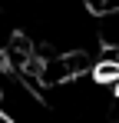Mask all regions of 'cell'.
Listing matches in <instances>:
<instances>
[{
    "label": "cell",
    "instance_id": "6da1fadb",
    "mask_svg": "<svg viewBox=\"0 0 119 123\" xmlns=\"http://www.w3.org/2000/svg\"><path fill=\"white\" fill-rule=\"evenodd\" d=\"M13 77V63H10V47L3 43V37H0V86Z\"/></svg>",
    "mask_w": 119,
    "mask_h": 123
}]
</instances>
